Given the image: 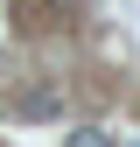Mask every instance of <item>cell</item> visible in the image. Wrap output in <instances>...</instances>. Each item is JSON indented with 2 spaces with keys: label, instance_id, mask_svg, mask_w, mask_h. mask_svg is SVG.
Returning <instances> with one entry per match:
<instances>
[{
  "label": "cell",
  "instance_id": "cell-3",
  "mask_svg": "<svg viewBox=\"0 0 140 147\" xmlns=\"http://www.w3.org/2000/svg\"><path fill=\"white\" fill-rule=\"evenodd\" d=\"M63 147H112V133H105V126H77Z\"/></svg>",
  "mask_w": 140,
  "mask_h": 147
},
{
  "label": "cell",
  "instance_id": "cell-1",
  "mask_svg": "<svg viewBox=\"0 0 140 147\" xmlns=\"http://www.w3.org/2000/svg\"><path fill=\"white\" fill-rule=\"evenodd\" d=\"M84 0H35V21H70Z\"/></svg>",
  "mask_w": 140,
  "mask_h": 147
},
{
  "label": "cell",
  "instance_id": "cell-2",
  "mask_svg": "<svg viewBox=\"0 0 140 147\" xmlns=\"http://www.w3.org/2000/svg\"><path fill=\"white\" fill-rule=\"evenodd\" d=\"M56 105H63L56 91H28V98H21V112H28V119H49V112H56Z\"/></svg>",
  "mask_w": 140,
  "mask_h": 147
}]
</instances>
